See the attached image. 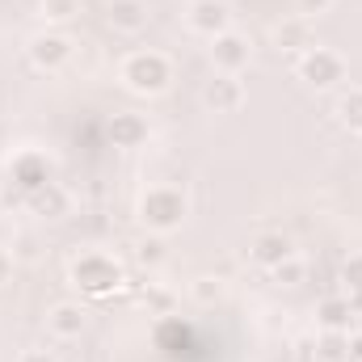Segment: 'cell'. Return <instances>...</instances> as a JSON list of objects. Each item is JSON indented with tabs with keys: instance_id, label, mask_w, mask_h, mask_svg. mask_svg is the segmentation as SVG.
I'll use <instances>...</instances> for the list:
<instances>
[{
	"instance_id": "1",
	"label": "cell",
	"mask_w": 362,
	"mask_h": 362,
	"mask_svg": "<svg viewBox=\"0 0 362 362\" xmlns=\"http://www.w3.org/2000/svg\"><path fill=\"white\" fill-rule=\"evenodd\" d=\"M122 81L135 93H165L173 81V64L160 51H135L122 59Z\"/></svg>"
},
{
	"instance_id": "2",
	"label": "cell",
	"mask_w": 362,
	"mask_h": 362,
	"mask_svg": "<svg viewBox=\"0 0 362 362\" xmlns=\"http://www.w3.org/2000/svg\"><path fill=\"white\" fill-rule=\"evenodd\" d=\"M139 219L152 228V232H173L181 219H185V194L177 185H152L139 202Z\"/></svg>"
},
{
	"instance_id": "3",
	"label": "cell",
	"mask_w": 362,
	"mask_h": 362,
	"mask_svg": "<svg viewBox=\"0 0 362 362\" xmlns=\"http://www.w3.org/2000/svg\"><path fill=\"white\" fill-rule=\"evenodd\" d=\"M72 282L85 286L89 295H110L118 282H122V270L110 253H81L72 262Z\"/></svg>"
},
{
	"instance_id": "4",
	"label": "cell",
	"mask_w": 362,
	"mask_h": 362,
	"mask_svg": "<svg viewBox=\"0 0 362 362\" xmlns=\"http://www.w3.org/2000/svg\"><path fill=\"white\" fill-rule=\"evenodd\" d=\"M299 76H303L308 85H316V89H329V85L346 81V64H341L337 51L312 47V51H303V59H299Z\"/></svg>"
},
{
	"instance_id": "5",
	"label": "cell",
	"mask_w": 362,
	"mask_h": 362,
	"mask_svg": "<svg viewBox=\"0 0 362 362\" xmlns=\"http://www.w3.org/2000/svg\"><path fill=\"white\" fill-rule=\"evenodd\" d=\"M211 59H215L219 72H232V76H236L240 68H249V59H253V42H249L245 34L228 30V34L211 38Z\"/></svg>"
},
{
	"instance_id": "6",
	"label": "cell",
	"mask_w": 362,
	"mask_h": 362,
	"mask_svg": "<svg viewBox=\"0 0 362 362\" xmlns=\"http://www.w3.org/2000/svg\"><path fill=\"white\" fill-rule=\"evenodd\" d=\"M189 30L206 34V38H219L232 30V8L223 0H194L189 4Z\"/></svg>"
},
{
	"instance_id": "7",
	"label": "cell",
	"mask_w": 362,
	"mask_h": 362,
	"mask_svg": "<svg viewBox=\"0 0 362 362\" xmlns=\"http://www.w3.org/2000/svg\"><path fill=\"white\" fill-rule=\"evenodd\" d=\"M105 21L118 34H139V30H148L152 8H148V0H105Z\"/></svg>"
},
{
	"instance_id": "8",
	"label": "cell",
	"mask_w": 362,
	"mask_h": 362,
	"mask_svg": "<svg viewBox=\"0 0 362 362\" xmlns=\"http://www.w3.org/2000/svg\"><path fill=\"white\" fill-rule=\"evenodd\" d=\"M72 38H64V34H38V38H30V59L38 64V68H47V72H55V68H64L68 59H72Z\"/></svg>"
},
{
	"instance_id": "9",
	"label": "cell",
	"mask_w": 362,
	"mask_h": 362,
	"mask_svg": "<svg viewBox=\"0 0 362 362\" xmlns=\"http://www.w3.org/2000/svg\"><path fill=\"white\" fill-rule=\"evenodd\" d=\"M202 101H206L215 114H232V110H240V101H245V85H240L232 72H219V76L202 89Z\"/></svg>"
},
{
	"instance_id": "10",
	"label": "cell",
	"mask_w": 362,
	"mask_h": 362,
	"mask_svg": "<svg viewBox=\"0 0 362 362\" xmlns=\"http://www.w3.org/2000/svg\"><path fill=\"white\" fill-rule=\"evenodd\" d=\"M85 308L81 303H55L51 312H47V329H51V337H59V341H72V337H81L85 333Z\"/></svg>"
},
{
	"instance_id": "11",
	"label": "cell",
	"mask_w": 362,
	"mask_h": 362,
	"mask_svg": "<svg viewBox=\"0 0 362 362\" xmlns=\"http://www.w3.org/2000/svg\"><path fill=\"white\" fill-rule=\"evenodd\" d=\"M286 257H295V245H291L282 232H262V236L253 240V262H257V266L274 270V266H282Z\"/></svg>"
},
{
	"instance_id": "12",
	"label": "cell",
	"mask_w": 362,
	"mask_h": 362,
	"mask_svg": "<svg viewBox=\"0 0 362 362\" xmlns=\"http://www.w3.org/2000/svg\"><path fill=\"white\" fill-rule=\"evenodd\" d=\"M274 42H278L282 51H312V47H316V42H312V21H308V17L282 21V25L274 30Z\"/></svg>"
},
{
	"instance_id": "13",
	"label": "cell",
	"mask_w": 362,
	"mask_h": 362,
	"mask_svg": "<svg viewBox=\"0 0 362 362\" xmlns=\"http://www.w3.org/2000/svg\"><path fill=\"white\" fill-rule=\"evenodd\" d=\"M110 135H114L118 148H139V144L148 139V122H144L139 114H114Z\"/></svg>"
},
{
	"instance_id": "14",
	"label": "cell",
	"mask_w": 362,
	"mask_h": 362,
	"mask_svg": "<svg viewBox=\"0 0 362 362\" xmlns=\"http://www.w3.org/2000/svg\"><path fill=\"white\" fill-rule=\"evenodd\" d=\"M34 211H38V215H47V219H59V215H68V194H64V189H55V185L47 181V185H38V189H34Z\"/></svg>"
},
{
	"instance_id": "15",
	"label": "cell",
	"mask_w": 362,
	"mask_h": 362,
	"mask_svg": "<svg viewBox=\"0 0 362 362\" xmlns=\"http://www.w3.org/2000/svg\"><path fill=\"white\" fill-rule=\"evenodd\" d=\"M320 325L329 333H337L341 325H350V299H325L320 303Z\"/></svg>"
},
{
	"instance_id": "16",
	"label": "cell",
	"mask_w": 362,
	"mask_h": 362,
	"mask_svg": "<svg viewBox=\"0 0 362 362\" xmlns=\"http://www.w3.org/2000/svg\"><path fill=\"white\" fill-rule=\"evenodd\" d=\"M337 114H341V122H346L354 135H362V89L346 93V97H341V105H337Z\"/></svg>"
},
{
	"instance_id": "17",
	"label": "cell",
	"mask_w": 362,
	"mask_h": 362,
	"mask_svg": "<svg viewBox=\"0 0 362 362\" xmlns=\"http://www.w3.org/2000/svg\"><path fill=\"white\" fill-rule=\"evenodd\" d=\"M189 295H194L198 303H219V299H223V278H211V274H202V278H194Z\"/></svg>"
},
{
	"instance_id": "18",
	"label": "cell",
	"mask_w": 362,
	"mask_h": 362,
	"mask_svg": "<svg viewBox=\"0 0 362 362\" xmlns=\"http://www.w3.org/2000/svg\"><path fill=\"white\" fill-rule=\"evenodd\" d=\"M81 4L85 0H42V17L47 21H72L81 13Z\"/></svg>"
},
{
	"instance_id": "19",
	"label": "cell",
	"mask_w": 362,
	"mask_h": 362,
	"mask_svg": "<svg viewBox=\"0 0 362 362\" xmlns=\"http://www.w3.org/2000/svg\"><path fill=\"white\" fill-rule=\"evenodd\" d=\"M303 274H308V266H303L299 257H286L282 266H274V278H278L282 286H295V282H303Z\"/></svg>"
},
{
	"instance_id": "20",
	"label": "cell",
	"mask_w": 362,
	"mask_h": 362,
	"mask_svg": "<svg viewBox=\"0 0 362 362\" xmlns=\"http://www.w3.org/2000/svg\"><path fill=\"white\" fill-rule=\"evenodd\" d=\"M139 262H144V266H160V262H165V240H160V236H148V240L139 245Z\"/></svg>"
},
{
	"instance_id": "21",
	"label": "cell",
	"mask_w": 362,
	"mask_h": 362,
	"mask_svg": "<svg viewBox=\"0 0 362 362\" xmlns=\"http://www.w3.org/2000/svg\"><path fill=\"white\" fill-rule=\"evenodd\" d=\"M346 282H350L354 295H362V257H350L346 262Z\"/></svg>"
},
{
	"instance_id": "22",
	"label": "cell",
	"mask_w": 362,
	"mask_h": 362,
	"mask_svg": "<svg viewBox=\"0 0 362 362\" xmlns=\"http://www.w3.org/2000/svg\"><path fill=\"white\" fill-rule=\"evenodd\" d=\"M329 4H333V0H299V17H308V21H312V17L329 13Z\"/></svg>"
},
{
	"instance_id": "23",
	"label": "cell",
	"mask_w": 362,
	"mask_h": 362,
	"mask_svg": "<svg viewBox=\"0 0 362 362\" xmlns=\"http://www.w3.org/2000/svg\"><path fill=\"white\" fill-rule=\"evenodd\" d=\"M17 257H21V262H34V257H38V249H34V236H21V240H17Z\"/></svg>"
},
{
	"instance_id": "24",
	"label": "cell",
	"mask_w": 362,
	"mask_h": 362,
	"mask_svg": "<svg viewBox=\"0 0 362 362\" xmlns=\"http://www.w3.org/2000/svg\"><path fill=\"white\" fill-rule=\"evenodd\" d=\"M8 274H13V253H8V249H0V286L8 282Z\"/></svg>"
},
{
	"instance_id": "25",
	"label": "cell",
	"mask_w": 362,
	"mask_h": 362,
	"mask_svg": "<svg viewBox=\"0 0 362 362\" xmlns=\"http://www.w3.org/2000/svg\"><path fill=\"white\" fill-rule=\"evenodd\" d=\"M21 362H59V358H55L51 350H25V354H21Z\"/></svg>"
},
{
	"instance_id": "26",
	"label": "cell",
	"mask_w": 362,
	"mask_h": 362,
	"mask_svg": "<svg viewBox=\"0 0 362 362\" xmlns=\"http://www.w3.org/2000/svg\"><path fill=\"white\" fill-rule=\"evenodd\" d=\"M350 358L362 362V333H358V337H350Z\"/></svg>"
},
{
	"instance_id": "27",
	"label": "cell",
	"mask_w": 362,
	"mask_h": 362,
	"mask_svg": "<svg viewBox=\"0 0 362 362\" xmlns=\"http://www.w3.org/2000/svg\"><path fill=\"white\" fill-rule=\"evenodd\" d=\"M303 362H308V358H303Z\"/></svg>"
}]
</instances>
